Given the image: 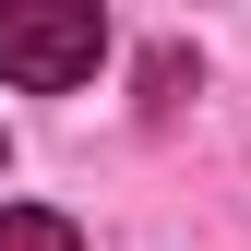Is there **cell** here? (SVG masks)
Here are the masks:
<instances>
[{
  "label": "cell",
  "instance_id": "obj_1",
  "mask_svg": "<svg viewBox=\"0 0 251 251\" xmlns=\"http://www.w3.org/2000/svg\"><path fill=\"white\" fill-rule=\"evenodd\" d=\"M96 60H108V12L96 0H0V84L60 96V84H84Z\"/></svg>",
  "mask_w": 251,
  "mask_h": 251
},
{
  "label": "cell",
  "instance_id": "obj_2",
  "mask_svg": "<svg viewBox=\"0 0 251 251\" xmlns=\"http://www.w3.org/2000/svg\"><path fill=\"white\" fill-rule=\"evenodd\" d=\"M0 251H84V227L48 203H0Z\"/></svg>",
  "mask_w": 251,
  "mask_h": 251
}]
</instances>
